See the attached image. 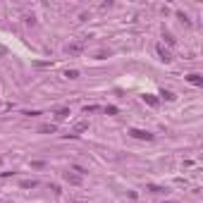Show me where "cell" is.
<instances>
[{"label":"cell","mask_w":203,"mask_h":203,"mask_svg":"<svg viewBox=\"0 0 203 203\" xmlns=\"http://www.w3.org/2000/svg\"><path fill=\"white\" fill-rule=\"evenodd\" d=\"M65 53H67V55H79V53H84V41L67 43V46H65Z\"/></svg>","instance_id":"1"},{"label":"cell","mask_w":203,"mask_h":203,"mask_svg":"<svg viewBox=\"0 0 203 203\" xmlns=\"http://www.w3.org/2000/svg\"><path fill=\"white\" fill-rule=\"evenodd\" d=\"M129 136L143 139V141H151V139H153V134H151V131H143V129H129Z\"/></svg>","instance_id":"2"},{"label":"cell","mask_w":203,"mask_h":203,"mask_svg":"<svg viewBox=\"0 0 203 203\" xmlns=\"http://www.w3.org/2000/svg\"><path fill=\"white\" fill-rule=\"evenodd\" d=\"M65 179H67L69 184H74V186L84 184V177H81V175H74V172H65Z\"/></svg>","instance_id":"3"},{"label":"cell","mask_w":203,"mask_h":203,"mask_svg":"<svg viewBox=\"0 0 203 203\" xmlns=\"http://www.w3.org/2000/svg\"><path fill=\"white\" fill-rule=\"evenodd\" d=\"M158 55H160L162 62H172V53H170L165 46H158Z\"/></svg>","instance_id":"4"},{"label":"cell","mask_w":203,"mask_h":203,"mask_svg":"<svg viewBox=\"0 0 203 203\" xmlns=\"http://www.w3.org/2000/svg\"><path fill=\"white\" fill-rule=\"evenodd\" d=\"M86 129H88V122H77L74 127H72V134L69 136H79L81 131H86Z\"/></svg>","instance_id":"5"},{"label":"cell","mask_w":203,"mask_h":203,"mask_svg":"<svg viewBox=\"0 0 203 203\" xmlns=\"http://www.w3.org/2000/svg\"><path fill=\"white\" fill-rule=\"evenodd\" d=\"M186 81H189V84H194V86H201V84H203L201 74H196V72H194V74H189V77H186Z\"/></svg>","instance_id":"6"},{"label":"cell","mask_w":203,"mask_h":203,"mask_svg":"<svg viewBox=\"0 0 203 203\" xmlns=\"http://www.w3.org/2000/svg\"><path fill=\"white\" fill-rule=\"evenodd\" d=\"M65 79H79V69H65Z\"/></svg>","instance_id":"7"},{"label":"cell","mask_w":203,"mask_h":203,"mask_svg":"<svg viewBox=\"0 0 203 203\" xmlns=\"http://www.w3.org/2000/svg\"><path fill=\"white\" fill-rule=\"evenodd\" d=\"M55 129H57L55 124H43V127H41V131H43V134H53Z\"/></svg>","instance_id":"8"},{"label":"cell","mask_w":203,"mask_h":203,"mask_svg":"<svg viewBox=\"0 0 203 203\" xmlns=\"http://www.w3.org/2000/svg\"><path fill=\"white\" fill-rule=\"evenodd\" d=\"M67 115H69V110H57V115H55V120H57V122H62V120H65Z\"/></svg>","instance_id":"9"},{"label":"cell","mask_w":203,"mask_h":203,"mask_svg":"<svg viewBox=\"0 0 203 203\" xmlns=\"http://www.w3.org/2000/svg\"><path fill=\"white\" fill-rule=\"evenodd\" d=\"M162 98H165V101H175V93H172V91H162Z\"/></svg>","instance_id":"10"},{"label":"cell","mask_w":203,"mask_h":203,"mask_svg":"<svg viewBox=\"0 0 203 203\" xmlns=\"http://www.w3.org/2000/svg\"><path fill=\"white\" fill-rule=\"evenodd\" d=\"M143 101L148 103V105H158V98H153V96H143Z\"/></svg>","instance_id":"11"},{"label":"cell","mask_w":203,"mask_h":203,"mask_svg":"<svg viewBox=\"0 0 203 203\" xmlns=\"http://www.w3.org/2000/svg\"><path fill=\"white\" fill-rule=\"evenodd\" d=\"M22 186H24V189H34L36 182H34V179H31V182H22Z\"/></svg>","instance_id":"12"},{"label":"cell","mask_w":203,"mask_h":203,"mask_svg":"<svg viewBox=\"0 0 203 203\" xmlns=\"http://www.w3.org/2000/svg\"><path fill=\"white\" fill-rule=\"evenodd\" d=\"M105 112H108V115H117V108H115V105H108V108H105Z\"/></svg>","instance_id":"13"},{"label":"cell","mask_w":203,"mask_h":203,"mask_svg":"<svg viewBox=\"0 0 203 203\" xmlns=\"http://www.w3.org/2000/svg\"><path fill=\"white\" fill-rule=\"evenodd\" d=\"M165 41H167L170 46H175V38H172V34H167V31H165Z\"/></svg>","instance_id":"14"},{"label":"cell","mask_w":203,"mask_h":203,"mask_svg":"<svg viewBox=\"0 0 203 203\" xmlns=\"http://www.w3.org/2000/svg\"><path fill=\"white\" fill-rule=\"evenodd\" d=\"M79 19H81V22H84V19H91V12H81V14H79Z\"/></svg>","instance_id":"15"},{"label":"cell","mask_w":203,"mask_h":203,"mask_svg":"<svg viewBox=\"0 0 203 203\" xmlns=\"http://www.w3.org/2000/svg\"><path fill=\"white\" fill-rule=\"evenodd\" d=\"M0 55H7V48H2V46H0Z\"/></svg>","instance_id":"16"}]
</instances>
